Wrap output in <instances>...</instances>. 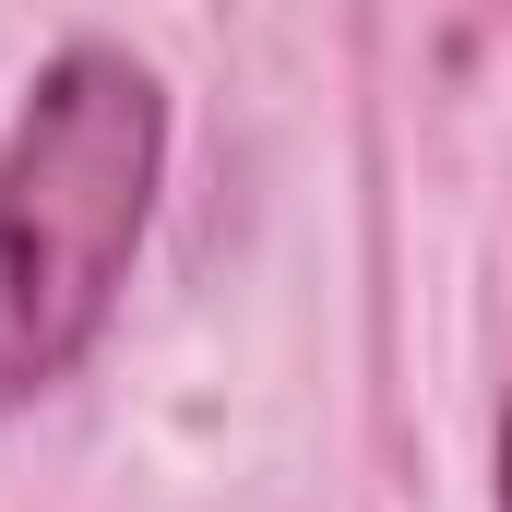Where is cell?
<instances>
[{"label": "cell", "mask_w": 512, "mask_h": 512, "mask_svg": "<svg viewBox=\"0 0 512 512\" xmlns=\"http://www.w3.org/2000/svg\"><path fill=\"white\" fill-rule=\"evenodd\" d=\"M501 512H512V405H501Z\"/></svg>", "instance_id": "2"}, {"label": "cell", "mask_w": 512, "mask_h": 512, "mask_svg": "<svg viewBox=\"0 0 512 512\" xmlns=\"http://www.w3.org/2000/svg\"><path fill=\"white\" fill-rule=\"evenodd\" d=\"M155 84L120 48H72L48 60L36 108L0 155V417L60 382L108 310H120L131 239L155 203Z\"/></svg>", "instance_id": "1"}]
</instances>
